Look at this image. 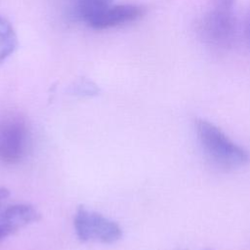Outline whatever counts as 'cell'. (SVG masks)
Instances as JSON below:
<instances>
[{"mask_svg":"<svg viewBox=\"0 0 250 250\" xmlns=\"http://www.w3.org/2000/svg\"><path fill=\"white\" fill-rule=\"evenodd\" d=\"M195 131L204 153L215 165L229 170L244 167L250 162L249 152L212 122L197 119Z\"/></svg>","mask_w":250,"mask_h":250,"instance_id":"6da1fadb","label":"cell"},{"mask_svg":"<svg viewBox=\"0 0 250 250\" xmlns=\"http://www.w3.org/2000/svg\"><path fill=\"white\" fill-rule=\"evenodd\" d=\"M235 0H213L201 17L197 31L201 41L216 50L231 48L236 39Z\"/></svg>","mask_w":250,"mask_h":250,"instance_id":"7a4b0ae2","label":"cell"},{"mask_svg":"<svg viewBox=\"0 0 250 250\" xmlns=\"http://www.w3.org/2000/svg\"><path fill=\"white\" fill-rule=\"evenodd\" d=\"M74 229L81 241L97 239L104 243H113L122 236L119 225L100 213L79 206L74 217Z\"/></svg>","mask_w":250,"mask_h":250,"instance_id":"3957f363","label":"cell"},{"mask_svg":"<svg viewBox=\"0 0 250 250\" xmlns=\"http://www.w3.org/2000/svg\"><path fill=\"white\" fill-rule=\"evenodd\" d=\"M29 132L23 121L12 119L0 126V159L6 163H17L27 152Z\"/></svg>","mask_w":250,"mask_h":250,"instance_id":"277c9868","label":"cell"},{"mask_svg":"<svg viewBox=\"0 0 250 250\" xmlns=\"http://www.w3.org/2000/svg\"><path fill=\"white\" fill-rule=\"evenodd\" d=\"M144 15L145 9L142 6L134 4H112L90 25V27L97 30L108 29L134 22L143 18Z\"/></svg>","mask_w":250,"mask_h":250,"instance_id":"5b68a950","label":"cell"},{"mask_svg":"<svg viewBox=\"0 0 250 250\" xmlns=\"http://www.w3.org/2000/svg\"><path fill=\"white\" fill-rule=\"evenodd\" d=\"M39 213L28 204L9 206L0 216V241L16 232L20 228L38 221Z\"/></svg>","mask_w":250,"mask_h":250,"instance_id":"8992f818","label":"cell"},{"mask_svg":"<svg viewBox=\"0 0 250 250\" xmlns=\"http://www.w3.org/2000/svg\"><path fill=\"white\" fill-rule=\"evenodd\" d=\"M113 0H75L73 15L90 26L111 5Z\"/></svg>","mask_w":250,"mask_h":250,"instance_id":"52a82bcc","label":"cell"},{"mask_svg":"<svg viewBox=\"0 0 250 250\" xmlns=\"http://www.w3.org/2000/svg\"><path fill=\"white\" fill-rule=\"evenodd\" d=\"M17 46L18 39L13 26L0 16V65L15 52Z\"/></svg>","mask_w":250,"mask_h":250,"instance_id":"ba28073f","label":"cell"},{"mask_svg":"<svg viewBox=\"0 0 250 250\" xmlns=\"http://www.w3.org/2000/svg\"><path fill=\"white\" fill-rule=\"evenodd\" d=\"M74 92L80 96H94L99 92L98 87L88 80H82L74 86Z\"/></svg>","mask_w":250,"mask_h":250,"instance_id":"9c48e42d","label":"cell"},{"mask_svg":"<svg viewBox=\"0 0 250 250\" xmlns=\"http://www.w3.org/2000/svg\"><path fill=\"white\" fill-rule=\"evenodd\" d=\"M245 33H246V38H247V41H248V43H249V46H250V16L248 17V20H247V22H246Z\"/></svg>","mask_w":250,"mask_h":250,"instance_id":"30bf717a","label":"cell"},{"mask_svg":"<svg viewBox=\"0 0 250 250\" xmlns=\"http://www.w3.org/2000/svg\"><path fill=\"white\" fill-rule=\"evenodd\" d=\"M8 196H9V190L7 188H0V202H1L2 199L6 198Z\"/></svg>","mask_w":250,"mask_h":250,"instance_id":"8fae6325","label":"cell"},{"mask_svg":"<svg viewBox=\"0 0 250 250\" xmlns=\"http://www.w3.org/2000/svg\"><path fill=\"white\" fill-rule=\"evenodd\" d=\"M202 250H211V249H202Z\"/></svg>","mask_w":250,"mask_h":250,"instance_id":"7c38bea8","label":"cell"},{"mask_svg":"<svg viewBox=\"0 0 250 250\" xmlns=\"http://www.w3.org/2000/svg\"><path fill=\"white\" fill-rule=\"evenodd\" d=\"M74 1H75V0H74Z\"/></svg>","mask_w":250,"mask_h":250,"instance_id":"4fadbf2b","label":"cell"}]
</instances>
